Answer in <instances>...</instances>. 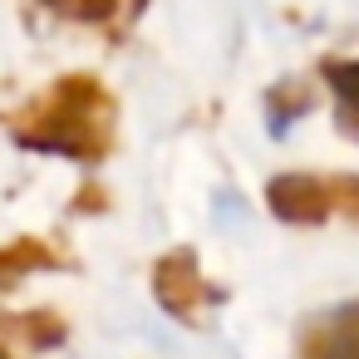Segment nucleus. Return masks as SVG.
<instances>
[{
	"mask_svg": "<svg viewBox=\"0 0 359 359\" xmlns=\"http://www.w3.org/2000/svg\"><path fill=\"white\" fill-rule=\"evenodd\" d=\"M114 123H118L114 94L94 74H65L25 109L6 114V128L20 148L55 153L84 168H99L114 153Z\"/></svg>",
	"mask_w": 359,
	"mask_h": 359,
	"instance_id": "f257e3e1",
	"label": "nucleus"
},
{
	"mask_svg": "<svg viewBox=\"0 0 359 359\" xmlns=\"http://www.w3.org/2000/svg\"><path fill=\"white\" fill-rule=\"evenodd\" d=\"M153 295H158V305H163L172 320L202 325V305L212 300V285H207V276H202V266H197V256H192L187 246L168 251V256L153 266Z\"/></svg>",
	"mask_w": 359,
	"mask_h": 359,
	"instance_id": "f03ea898",
	"label": "nucleus"
},
{
	"mask_svg": "<svg viewBox=\"0 0 359 359\" xmlns=\"http://www.w3.org/2000/svg\"><path fill=\"white\" fill-rule=\"evenodd\" d=\"M266 207L290 222V226H320L330 222V202H325V177L315 172H280L266 182Z\"/></svg>",
	"mask_w": 359,
	"mask_h": 359,
	"instance_id": "7ed1b4c3",
	"label": "nucleus"
},
{
	"mask_svg": "<svg viewBox=\"0 0 359 359\" xmlns=\"http://www.w3.org/2000/svg\"><path fill=\"white\" fill-rule=\"evenodd\" d=\"M300 359H359V300L315 315L300 334Z\"/></svg>",
	"mask_w": 359,
	"mask_h": 359,
	"instance_id": "20e7f679",
	"label": "nucleus"
},
{
	"mask_svg": "<svg viewBox=\"0 0 359 359\" xmlns=\"http://www.w3.org/2000/svg\"><path fill=\"white\" fill-rule=\"evenodd\" d=\"M69 251L45 241V236H15L0 246V290H11L15 280H25L30 271H69Z\"/></svg>",
	"mask_w": 359,
	"mask_h": 359,
	"instance_id": "39448f33",
	"label": "nucleus"
},
{
	"mask_svg": "<svg viewBox=\"0 0 359 359\" xmlns=\"http://www.w3.org/2000/svg\"><path fill=\"white\" fill-rule=\"evenodd\" d=\"M320 79L334 99V128L359 143V60H325Z\"/></svg>",
	"mask_w": 359,
	"mask_h": 359,
	"instance_id": "423d86ee",
	"label": "nucleus"
},
{
	"mask_svg": "<svg viewBox=\"0 0 359 359\" xmlns=\"http://www.w3.org/2000/svg\"><path fill=\"white\" fill-rule=\"evenodd\" d=\"M0 330L30 349H55L65 344V315L55 310H25V315H0Z\"/></svg>",
	"mask_w": 359,
	"mask_h": 359,
	"instance_id": "0eeeda50",
	"label": "nucleus"
},
{
	"mask_svg": "<svg viewBox=\"0 0 359 359\" xmlns=\"http://www.w3.org/2000/svg\"><path fill=\"white\" fill-rule=\"evenodd\" d=\"M45 6L65 20H84V25H104L114 11H118V0H45Z\"/></svg>",
	"mask_w": 359,
	"mask_h": 359,
	"instance_id": "6e6552de",
	"label": "nucleus"
},
{
	"mask_svg": "<svg viewBox=\"0 0 359 359\" xmlns=\"http://www.w3.org/2000/svg\"><path fill=\"white\" fill-rule=\"evenodd\" d=\"M325 202H330V217H349L359 226V177H325Z\"/></svg>",
	"mask_w": 359,
	"mask_h": 359,
	"instance_id": "1a4fd4ad",
	"label": "nucleus"
},
{
	"mask_svg": "<svg viewBox=\"0 0 359 359\" xmlns=\"http://www.w3.org/2000/svg\"><path fill=\"white\" fill-rule=\"evenodd\" d=\"M0 359H15V354H11V349H0Z\"/></svg>",
	"mask_w": 359,
	"mask_h": 359,
	"instance_id": "9d476101",
	"label": "nucleus"
}]
</instances>
